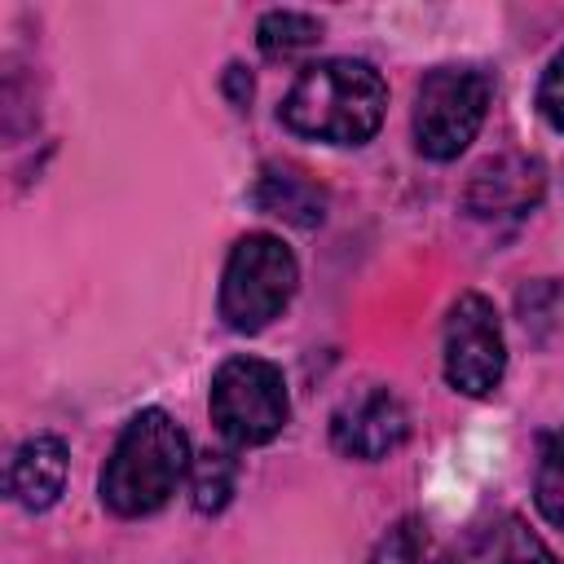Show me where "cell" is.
I'll use <instances>...</instances> for the list:
<instances>
[{"instance_id":"1","label":"cell","mask_w":564,"mask_h":564,"mask_svg":"<svg viewBox=\"0 0 564 564\" xmlns=\"http://www.w3.org/2000/svg\"><path fill=\"white\" fill-rule=\"evenodd\" d=\"M383 110H388V88L370 62L326 57L300 70L278 115L295 137L326 145H361L379 132Z\"/></svg>"},{"instance_id":"2","label":"cell","mask_w":564,"mask_h":564,"mask_svg":"<svg viewBox=\"0 0 564 564\" xmlns=\"http://www.w3.org/2000/svg\"><path fill=\"white\" fill-rule=\"evenodd\" d=\"M189 471V441L167 410H141L115 441L101 471V502L115 516L159 511Z\"/></svg>"},{"instance_id":"3","label":"cell","mask_w":564,"mask_h":564,"mask_svg":"<svg viewBox=\"0 0 564 564\" xmlns=\"http://www.w3.org/2000/svg\"><path fill=\"white\" fill-rule=\"evenodd\" d=\"M300 264L291 247L273 234H247L229 251L225 278H220V317L229 330L256 335L264 330L295 295Z\"/></svg>"},{"instance_id":"4","label":"cell","mask_w":564,"mask_h":564,"mask_svg":"<svg viewBox=\"0 0 564 564\" xmlns=\"http://www.w3.org/2000/svg\"><path fill=\"white\" fill-rule=\"evenodd\" d=\"M489 75L476 66H436L423 75L419 97H414V145L419 154L445 163L458 159L489 110Z\"/></svg>"},{"instance_id":"5","label":"cell","mask_w":564,"mask_h":564,"mask_svg":"<svg viewBox=\"0 0 564 564\" xmlns=\"http://www.w3.org/2000/svg\"><path fill=\"white\" fill-rule=\"evenodd\" d=\"M212 419L229 445H264L291 419L286 379L264 357H229L212 375Z\"/></svg>"},{"instance_id":"6","label":"cell","mask_w":564,"mask_h":564,"mask_svg":"<svg viewBox=\"0 0 564 564\" xmlns=\"http://www.w3.org/2000/svg\"><path fill=\"white\" fill-rule=\"evenodd\" d=\"M507 370V344L498 313L485 295L467 291L449 304L445 317V379L454 392L467 397H489L502 383Z\"/></svg>"},{"instance_id":"7","label":"cell","mask_w":564,"mask_h":564,"mask_svg":"<svg viewBox=\"0 0 564 564\" xmlns=\"http://www.w3.org/2000/svg\"><path fill=\"white\" fill-rule=\"evenodd\" d=\"M405 436H410V414H405L401 397L379 383L344 397L339 410L330 414V445L361 463L388 458L392 449L405 445Z\"/></svg>"},{"instance_id":"8","label":"cell","mask_w":564,"mask_h":564,"mask_svg":"<svg viewBox=\"0 0 564 564\" xmlns=\"http://www.w3.org/2000/svg\"><path fill=\"white\" fill-rule=\"evenodd\" d=\"M542 189H546V172L533 154H494L471 172L463 203L476 220H502L533 212Z\"/></svg>"},{"instance_id":"9","label":"cell","mask_w":564,"mask_h":564,"mask_svg":"<svg viewBox=\"0 0 564 564\" xmlns=\"http://www.w3.org/2000/svg\"><path fill=\"white\" fill-rule=\"evenodd\" d=\"M66 471H70L66 441L53 436V432H35L31 441L18 445V454L9 463V494H13L18 507L44 511V507H53L62 498Z\"/></svg>"},{"instance_id":"10","label":"cell","mask_w":564,"mask_h":564,"mask_svg":"<svg viewBox=\"0 0 564 564\" xmlns=\"http://www.w3.org/2000/svg\"><path fill=\"white\" fill-rule=\"evenodd\" d=\"M256 207L286 225L313 229L326 220V189L295 163H264L256 181Z\"/></svg>"},{"instance_id":"11","label":"cell","mask_w":564,"mask_h":564,"mask_svg":"<svg viewBox=\"0 0 564 564\" xmlns=\"http://www.w3.org/2000/svg\"><path fill=\"white\" fill-rule=\"evenodd\" d=\"M317 40H322V22L313 13H300V9H273L256 26V44L273 62H286V57L313 48Z\"/></svg>"},{"instance_id":"12","label":"cell","mask_w":564,"mask_h":564,"mask_svg":"<svg viewBox=\"0 0 564 564\" xmlns=\"http://www.w3.org/2000/svg\"><path fill=\"white\" fill-rule=\"evenodd\" d=\"M234 480H238V463L229 454H203L194 467H189V498H194V511L203 516H216L225 511V502L234 498Z\"/></svg>"},{"instance_id":"13","label":"cell","mask_w":564,"mask_h":564,"mask_svg":"<svg viewBox=\"0 0 564 564\" xmlns=\"http://www.w3.org/2000/svg\"><path fill=\"white\" fill-rule=\"evenodd\" d=\"M370 564H441V546L427 533V524L410 516L397 529H388V538L375 546Z\"/></svg>"},{"instance_id":"14","label":"cell","mask_w":564,"mask_h":564,"mask_svg":"<svg viewBox=\"0 0 564 564\" xmlns=\"http://www.w3.org/2000/svg\"><path fill=\"white\" fill-rule=\"evenodd\" d=\"M538 511L564 529V432H555L542 449V463H538Z\"/></svg>"},{"instance_id":"15","label":"cell","mask_w":564,"mask_h":564,"mask_svg":"<svg viewBox=\"0 0 564 564\" xmlns=\"http://www.w3.org/2000/svg\"><path fill=\"white\" fill-rule=\"evenodd\" d=\"M494 564H560L555 551L524 524V520H507L498 529V542H494Z\"/></svg>"},{"instance_id":"16","label":"cell","mask_w":564,"mask_h":564,"mask_svg":"<svg viewBox=\"0 0 564 564\" xmlns=\"http://www.w3.org/2000/svg\"><path fill=\"white\" fill-rule=\"evenodd\" d=\"M538 110H542V119H546L555 132H564V48H560V53L551 57V66L542 70Z\"/></svg>"},{"instance_id":"17","label":"cell","mask_w":564,"mask_h":564,"mask_svg":"<svg viewBox=\"0 0 564 564\" xmlns=\"http://www.w3.org/2000/svg\"><path fill=\"white\" fill-rule=\"evenodd\" d=\"M225 88H229V101H234V106H247V97H251V75H247L242 66H229Z\"/></svg>"}]
</instances>
